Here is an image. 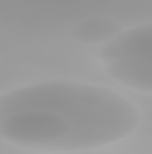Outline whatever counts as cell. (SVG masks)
<instances>
[{"instance_id":"1","label":"cell","mask_w":152,"mask_h":154,"mask_svg":"<svg viewBox=\"0 0 152 154\" xmlns=\"http://www.w3.org/2000/svg\"><path fill=\"white\" fill-rule=\"evenodd\" d=\"M134 102L102 84L50 79L0 97V140L39 152L106 149L134 133Z\"/></svg>"},{"instance_id":"2","label":"cell","mask_w":152,"mask_h":154,"mask_svg":"<svg viewBox=\"0 0 152 154\" xmlns=\"http://www.w3.org/2000/svg\"><path fill=\"white\" fill-rule=\"evenodd\" d=\"M106 70L120 84L150 93L152 86V34L150 25L134 27L102 50Z\"/></svg>"}]
</instances>
